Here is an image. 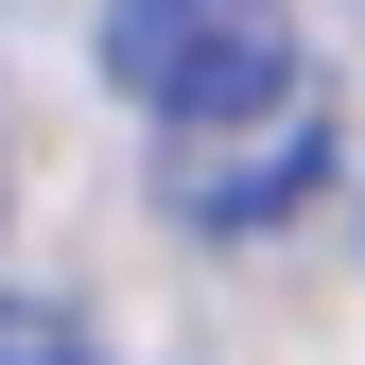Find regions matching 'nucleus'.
I'll return each instance as SVG.
<instances>
[{
    "label": "nucleus",
    "mask_w": 365,
    "mask_h": 365,
    "mask_svg": "<svg viewBox=\"0 0 365 365\" xmlns=\"http://www.w3.org/2000/svg\"><path fill=\"white\" fill-rule=\"evenodd\" d=\"M313 192H331V87H261V105H226V122H174L157 140V209L174 226H209V244H261V226H296Z\"/></svg>",
    "instance_id": "1"
},
{
    "label": "nucleus",
    "mask_w": 365,
    "mask_h": 365,
    "mask_svg": "<svg viewBox=\"0 0 365 365\" xmlns=\"http://www.w3.org/2000/svg\"><path fill=\"white\" fill-rule=\"evenodd\" d=\"M105 87L157 122H226L261 87H296V18L279 0H105Z\"/></svg>",
    "instance_id": "2"
},
{
    "label": "nucleus",
    "mask_w": 365,
    "mask_h": 365,
    "mask_svg": "<svg viewBox=\"0 0 365 365\" xmlns=\"http://www.w3.org/2000/svg\"><path fill=\"white\" fill-rule=\"evenodd\" d=\"M0 365H87L70 313H35V296H0Z\"/></svg>",
    "instance_id": "3"
},
{
    "label": "nucleus",
    "mask_w": 365,
    "mask_h": 365,
    "mask_svg": "<svg viewBox=\"0 0 365 365\" xmlns=\"http://www.w3.org/2000/svg\"><path fill=\"white\" fill-rule=\"evenodd\" d=\"M0 192H18V174H0Z\"/></svg>",
    "instance_id": "4"
}]
</instances>
